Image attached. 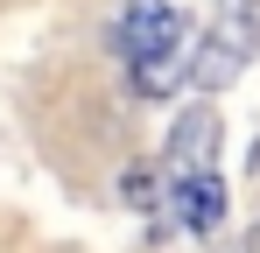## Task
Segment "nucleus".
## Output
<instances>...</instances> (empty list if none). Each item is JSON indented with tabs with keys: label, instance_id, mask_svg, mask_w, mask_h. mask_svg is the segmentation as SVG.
Segmentation results:
<instances>
[{
	"label": "nucleus",
	"instance_id": "nucleus-1",
	"mask_svg": "<svg viewBox=\"0 0 260 253\" xmlns=\"http://www.w3.org/2000/svg\"><path fill=\"white\" fill-rule=\"evenodd\" d=\"M183 42H190V21L169 0H127V14L113 21V56L134 71L141 99H169L176 78H190L183 71Z\"/></svg>",
	"mask_w": 260,
	"mask_h": 253
},
{
	"label": "nucleus",
	"instance_id": "nucleus-2",
	"mask_svg": "<svg viewBox=\"0 0 260 253\" xmlns=\"http://www.w3.org/2000/svg\"><path fill=\"white\" fill-rule=\"evenodd\" d=\"M253 56H260V14H253V7H225L211 28H204L197 56H190V91H204V99L225 91Z\"/></svg>",
	"mask_w": 260,
	"mask_h": 253
},
{
	"label": "nucleus",
	"instance_id": "nucleus-4",
	"mask_svg": "<svg viewBox=\"0 0 260 253\" xmlns=\"http://www.w3.org/2000/svg\"><path fill=\"white\" fill-rule=\"evenodd\" d=\"M169 218L190 232V239H211L218 225H225V176H218V169L169 176Z\"/></svg>",
	"mask_w": 260,
	"mask_h": 253
},
{
	"label": "nucleus",
	"instance_id": "nucleus-6",
	"mask_svg": "<svg viewBox=\"0 0 260 253\" xmlns=\"http://www.w3.org/2000/svg\"><path fill=\"white\" fill-rule=\"evenodd\" d=\"M239 253H260V218L246 225V239H239Z\"/></svg>",
	"mask_w": 260,
	"mask_h": 253
},
{
	"label": "nucleus",
	"instance_id": "nucleus-3",
	"mask_svg": "<svg viewBox=\"0 0 260 253\" xmlns=\"http://www.w3.org/2000/svg\"><path fill=\"white\" fill-rule=\"evenodd\" d=\"M218 141H225V120H218L211 99L183 106L169 120V148H162V169L169 176H197V169H218Z\"/></svg>",
	"mask_w": 260,
	"mask_h": 253
},
{
	"label": "nucleus",
	"instance_id": "nucleus-5",
	"mask_svg": "<svg viewBox=\"0 0 260 253\" xmlns=\"http://www.w3.org/2000/svg\"><path fill=\"white\" fill-rule=\"evenodd\" d=\"M120 204L127 211H155L162 204V169L155 162H127L120 169Z\"/></svg>",
	"mask_w": 260,
	"mask_h": 253
}]
</instances>
